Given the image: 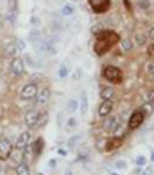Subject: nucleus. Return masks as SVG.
I'll use <instances>...</instances> for the list:
<instances>
[{
  "label": "nucleus",
  "mask_w": 154,
  "mask_h": 175,
  "mask_svg": "<svg viewBox=\"0 0 154 175\" xmlns=\"http://www.w3.org/2000/svg\"><path fill=\"white\" fill-rule=\"evenodd\" d=\"M119 125H121V124H119L118 117H117V116H112V117L108 118V120L104 122L103 127H104L107 131H115Z\"/></svg>",
  "instance_id": "f8f14e48"
},
{
  "label": "nucleus",
  "mask_w": 154,
  "mask_h": 175,
  "mask_svg": "<svg viewBox=\"0 0 154 175\" xmlns=\"http://www.w3.org/2000/svg\"><path fill=\"white\" fill-rule=\"evenodd\" d=\"M78 108V101L77 100H70V102L67 103V110L68 112H74Z\"/></svg>",
  "instance_id": "5701e85b"
},
{
  "label": "nucleus",
  "mask_w": 154,
  "mask_h": 175,
  "mask_svg": "<svg viewBox=\"0 0 154 175\" xmlns=\"http://www.w3.org/2000/svg\"><path fill=\"white\" fill-rule=\"evenodd\" d=\"M49 99H50V89L49 88H43L40 93H37V102L41 106L46 104Z\"/></svg>",
  "instance_id": "ddd939ff"
},
{
  "label": "nucleus",
  "mask_w": 154,
  "mask_h": 175,
  "mask_svg": "<svg viewBox=\"0 0 154 175\" xmlns=\"http://www.w3.org/2000/svg\"><path fill=\"white\" fill-rule=\"evenodd\" d=\"M147 100H148L150 103H152L154 106V89L150 91V92L147 93Z\"/></svg>",
  "instance_id": "c85d7f7f"
},
{
  "label": "nucleus",
  "mask_w": 154,
  "mask_h": 175,
  "mask_svg": "<svg viewBox=\"0 0 154 175\" xmlns=\"http://www.w3.org/2000/svg\"><path fill=\"white\" fill-rule=\"evenodd\" d=\"M13 152V146L7 139L0 140V160L9 159L11 154Z\"/></svg>",
  "instance_id": "20e7f679"
},
{
  "label": "nucleus",
  "mask_w": 154,
  "mask_h": 175,
  "mask_svg": "<svg viewBox=\"0 0 154 175\" xmlns=\"http://www.w3.org/2000/svg\"><path fill=\"white\" fill-rule=\"evenodd\" d=\"M103 76L104 78L108 80L109 82H112V84H119L122 79H123V74H122V71L115 66H108L104 68V72H103Z\"/></svg>",
  "instance_id": "f03ea898"
},
{
  "label": "nucleus",
  "mask_w": 154,
  "mask_h": 175,
  "mask_svg": "<svg viewBox=\"0 0 154 175\" xmlns=\"http://www.w3.org/2000/svg\"><path fill=\"white\" fill-rule=\"evenodd\" d=\"M29 140H30V133L29 132H23V133H21L20 135V137L16 139V148L17 150H24L27 146H28V143H29Z\"/></svg>",
  "instance_id": "1a4fd4ad"
},
{
  "label": "nucleus",
  "mask_w": 154,
  "mask_h": 175,
  "mask_svg": "<svg viewBox=\"0 0 154 175\" xmlns=\"http://www.w3.org/2000/svg\"><path fill=\"white\" fill-rule=\"evenodd\" d=\"M38 117H40V112L35 109H31L28 110L24 115V122L27 124V127H36L37 124V121H38Z\"/></svg>",
  "instance_id": "6e6552de"
},
{
  "label": "nucleus",
  "mask_w": 154,
  "mask_h": 175,
  "mask_svg": "<svg viewBox=\"0 0 154 175\" xmlns=\"http://www.w3.org/2000/svg\"><path fill=\"white\" fill-rule=\"evenodd\" d=\"M77 125V120L76 118H70L67 121V127H74Z\"/></svg>",
  "instance_id": "7c9ffc66"
},
{
  "label": "nucleus",
  "mask_w": 154,
  "mask_h": 175,
  "mask_svg": "<svg viewBox=\"0 0 154 175\" xmlns=\"http://www.w3.org/2000/svg\"><path fill=\"white\" fill-rule=\"evenodd\" d=\"M24 60H26V63L28 66H30V67H41V63L35 58V57H32L31 55H24Z\"/></svg>",
  "instance_id": "f3484780"
},
{
  "label": "nucleus",
  "mask_w": 154,
  "mask_h": 175,
  "mask_svg": "<svg viewBox=\"0 0 154 175\" xmlns=\"http://www.w3.org/2000/svg\"><path fill=\"white\" fill-rule=\"evenodd\" d=\"M11 68H12V72L15 77H21L24 72V62L22 58L20 57H16L12 60L11 63Z\"/></svg>",
  "instance_id": "0eeeda50"
},
{
  "label": "nucleus",
  "mask_w": 154,
  "mask_h": 175,
  "mask_svg": "<svg viewBox=\"0 0 154 175\" xmlns=\"http://www.w3.org/2000/svg\"><path fill=\"white\" fill-rule=\"evenodd\" d=\"M62 13L64 14V15H71V14H73V13H74V8H73L72 6L66 5V6H64Z\"/></svg>",
  "instance_id": "393cba45"
},
{
  "label": "nucleus",
  "mask_w": 154,
  "mask_h": 175,
  "mask_svg": "<svg viewBox=\"0 0 154 175\" xmlns=\"http://www.w3.org/2000/svg\"><path fill=\"white\" fill-rule=\"evenodd\" d=\"M65 175H74V174H73V173H72L71 171H67V172L65 173Z\"/></svg>",
  "instance_id": "4c0bfd02"
},
{
  "label": "nucleus",
  "mask_w": 154,
  "mask_h": 175,
  "mask_svg": "<svg viewBox=\"0 0 154 175\" xmlns=\"http://www.w3.org/2000/svg\"><path fill=\"white\" fill-rule=\"evenodd\" d=\"M58 153H59L60 156H64V157L67 156V152H66L65 150H63V148H59V150H58Z\"/></svg>",
  "instance_id": "c9c22d12"
},
{
  "label": "nucleus",
  "mask_w": 154,
  "mask_h": 175,
  "mask_svg": "<svg viewBox=\"0 0 154 175\" xmlns=\"http://www.w3.org/2000/svg\"><path fill=\"white\" fill-rule=\"evenodd\" d=\"M144 118H145V115L142 114V112L141 110H136L131 115V117L129 118V127L131 130L137 129L144 122Z\"/></svg>",
  "instance_id": "423d86ee"
},
{
  "label": "nucleus",
  "mask_w": 154,
  "mask_h": 175,
  "mask_svg": "<svg viewBox=\"0 0 154 175\" xmlns=\"http://www.w3.org/2000/svg\"><path fill=\"white\" fill-rule=\"evenodd\" d=\"M78 140H79V136H74V137H72L71 139H70V142H68V145L72 147V145L74 146V144L77 143Z\"/></svg>",
  "instance_id": "2f4dec72"
},
{
  "label": "nucleus",
  "mask_w": 154,
  "mask_h": 175,
  "mask_svg": "<svg viewBox=\"0 0 154 175\" xmlns=\"http://www.w3.org/2000/svg\"><path fill=\"white\" fill-rule=\"evenodd\" d=\"M111 175H117V174H116V173H112V174H111Z\"/></svg>",
  "instance_id": "ea45409f"
},
{
  "label": "nucleus",
  "mask_w": 154,
  "mask_h": 175,
  "mask_svg": "<svg viewBox=\"0 0 154 175\" xmlns=\"http://www.w3.org/2000/svg\"><path fill=\"white\" fill-rule=\"evenodd\" d=\"M136 42L138 45H144L146 43V37L144 35H137L136 36Z\"/></svg>",
  "instance_id": "cd10ccee"
},
{
  "label": "nucleus",
  "mask_w": 154,
  "mask_h": 175,
  "mask_svg": "<svg viewBox=\"0 0 154 175\" xmlns=\"http://www.w3.org/2000/svg\"><path fill=\"white\" fill-rule=\"evenodd\" d=\"M58 73H59V77H60V78H66L67 74H68V67L63 63L62 66L59 67V72H58Z\"/></svg>",
  "instance_id": "b1692460"
},
{
  "label": "nucleus",
  "mask_w": 154,
  "mask_h": 175,
  "mask_svg": "<svg viewBox=\"0 0 154 175\" xmlns=\"http://www.w3.org/2000/svg\"><path fill=\"white\" fill-rule=\"evenodd\" d=\"M152 76H153V78H154V73H153V74H152Z\"/></svg>",
  "instance_id": "79ce46f5"
},
{
  "label": "nucleus",
  "mask_w": 154,
  "mask_h": 175,
  "mask_svg": "<svg viewBox=\"0 0 154 175\" xmlns=\"http://www.w3.org/2000/svg\"><path fill=\"white\" fill-rule=\"evenodd\" d=\"M15 45H16V49L20 50V51H23L24 48H26V43H24V41L21 40V38H17V40H16Z\"/></svg>",
  "instance_id": "a878e982"
},
{
  "label": "nucleus",
  "mask_w": 154,
  "mask_h": 175,
  "mask_svg": "<svg viewBox=\"0 0 154 175\" xmlns=\"http://www.w3.org/2000/svg\"><path fill=\"white\" fill-rule=\"evenodd\" d=\"M16 45H15V43H8L6 47H5V56L6 57H13L14 55H15V52H16Z\"/></svg>",
  "instance_id": "aec40b11"
},
{
  "label": "nucleus",
  "mask_w": 154,
  "mask_h": 175,
  "mask_svg": "<svg viewBox=\"0 0 154 175\" xmlns=\"http://www.w3.org/2000/svg\"><path fill=\"white\" fill-rule=\"evenodd\" d=\"M112 107H114V102L111 100H106L101 103L100 108H99V115L101 117H106L107 115L110 114V112L112 110Z\"/></svg>",
  "instance_id": "9b49d317"
},
{
  "label": "nucleus",
  "mask_w": 154,
  "mask_h": 175,
  "mask_svg": "<svg viewBox=\"0 0 154 175\" xmlns=\"http://www.w3.org/2000/svg\"><path fill=\"white\" fill-rule=\"evenodd\" d=\"M43 147H44V142H43V139H42V138H37V139L34 142V144H32V152H34V154H35V156H40V154L42 153Z\"/></svg>",
  "instance_id": "2eb2a0df"
},
{
  "label": "nucleus",
  "mask_w": 154,
  "mask_h": 175,
  "mask_svg": "<svg viewBox=\"0 0 154 175\" xmlns=\"http://www.w3.org/2000/svg\"><path fill=\"white\" fill-rule=\"evenodd\" d=\"M140 110L142 112V114H144L145 116H150V115H152V112H153L154 106L152 103H150V102H146V103H144V104L141 106Z\"/></svg>",
  "instance_id": "412c9836"
},
{
  "label": "nucleus",
  "mask_w": 154,
  "mask_h": 175,
  "mask_svg": "<svg viewBox=\"0 0 154 175\" xmlns=\"http://www.w3.org/2000/svg\"><path fill=\"white\" fill-rule=\"evenodd\" d=\"M17 175H29V166L27 162H20L16 167Z\"/></svg>",
  "instance_id": "a211bd4d"
},
{
  "label": "nucleus",
  "mask_w": 154,
  "mask_h": 175,
  "mask_svg": "<svg viewBox=\"0 0 154 175\" xmlns=\"http://www.w3.org/2000/svg\"><path fill=\"white\" fill-rule=\"evenodd\" d=\"M115 95V92H114V89L111 88V87H104L102 91H101V93H100V96H101V99L103 100V101H106V100H111L112 97Z\"/></svg>",
  "instance_id": "dca6fc26"
},
{
  "label": "nucleus",
  "mask_w": 154,
  "mask_h": 175,
  "mask_svg": "<svg viewBox=\"0 0 154 175\" xmlns=\"http://www.w3.org/2000/svg\"><path fill=\"white\" fill-rule=\"evenodd\" d=\"M152 174H153V172H152V169L150 167L147 169H145V172L142 173V175H152Z\"/></svg>",
  "instance_id": "72a5a7b5"
},
{
  "label": "nucleus",
  "mask_w": 154,
  "mask_h": 175,
  "mask_svg": "<svg viewBox=\"0 0 154 175\" xmlns=\"http://www.w3.org/2000/svg\"><path fill=\"white\" fill-rule=\"evenodd\" d=\"M37 93H38L37 86L35 84H28L21 91V99H23V100H30V99L36 97Z\"/></svg>",
  "instance_id": "39448f33"
},
{
  "label": "nucleus",
  "mask_w": 154,
  "mask_h": 175,
  "mask_svg": "<svg viewBox=\"0 0 154 175\" xmlns=\"http://www.w3.org/2000/svg\"><path fill=\"white\" fill-rule=\"evenodd\" d=\"M122 47H123V49L125 51H130L132 49V42L130 40H124L123 42H122Z\"/></svg>",
  "instance_id": "bb28decb"
},
{
  "label": "nucleus",
  "mask_w": 154,
  "mask_h": 175,
  "mask_svg": "<svg viewBox=\"0 0 154 175\" xmlns=\"http://www.w3.org/2000/svg\"><path fill=\"white\" fill-rule=\"evenodd\" d=\"M47 120H49V115L47 112H43V114H40V117H38V121H37V127H44L46 123H47Z\"/></svg>",
  "instance_id": "4be33fe9"
},
{
  "label": "nucleus",
  "mask_w": 154,
  "mask_h": 175,
  "mask_svg": "<svg viewBox=\"0 0 154 175\" xmlns=\"http://www.w3.org/2000/svg\"><path fill=\"white\" fill-rule=\"evenodd\" d=\"M150 37H151V40L154 41V28H152V29L150 30Z\"/></svg>",
  "instance_id": "e433bc0d"
},
{
  "label": "nucleus",
  "mask_w": 154,
  "mask_h": 175,
  "mask_svg": "<svg viewBox=\"0 0 154 175\" xmlns=\"http://www.w3.org/2000/svg\"><path fill=\"white\" fill-rule=\"evenodd\" d=\"M153 48H154V41H153Z\"/></svg>",
  "instance_id": "a19ab883"
},
{
  "label": "nucleus",
  "mask_w": 154,
  "mask_h": 175,
  "mask_svg": "<svg viewBox=\"0 0 154 175\" xmlns=\"http://www.w3.org/2000/svg\"><path fill=\"white\" fill-rule=\"evenodd\" d=\"M136 162H137V165H138V166H144V165L146 163V158H145V157H142V156H140V157L137 158Z\"/></svg>",
  "instance_id": "c756f323"
},
{
  "label": "nucleus",
  "mask_w": 154,
  "mask_h": 175,
  "mask_svg": "<svg viewBox=\"0 0 154 175\" xmlns=\"http://www.w3.org/2000/svg\"><path fill=\"white\" fill-rule=\"evenodd\" d=\"M89 6L95 13H106L110 7V0H89Z\"/></svg>",
  "instance_id": "7ed1b4c3"
},
{
  "label": "nucleus",
  "mask_w": 154,
  "mask_h": 175,
  "mask_svg": "<svg viewBox=\"0 0 154 175\" xmlns=\"http://www.w3.org/2000/svg\"><path fill=\"white\" fill-rule=\"evenodd\" d=\"M88 112V99L86 94L81 96V103H80V112H81V116H85Z\"/></svg>",
  "instance_id": "6ab92c4d"
},
{
  "label": "nucleus",
  "mask_w": 154,
  "mask_h": 175,
  "mask_svg": "<svg viewBox=\"0 0 154 175\" xmlns=\"http://www.w3.org/2000/svg\"><path fill=\"white\" fill-rule=\"evenodd\" d=\"M121 145H122V138L115 137V138H111L106 142V148H107V151H112V150L118 148Z\"/></svg>",
  "instance_id": "4468645a"
},
{
  "label": "nucleus",
  "mask_w": 154,
  "mask_h": 175,
  "mask_svg": "<svg viewBox=\"0 0 154 175\" xmlns=\"http://www.w3.org/2000/svg\"><path fill=\"white\" fill-rule=\"evenodd\" d=\"M116 167H117V168H124V167H125V162H124V161H118V162H116Z\"/></svg>",
  "instance_id": "473e14b6"
},
{
  "label": "nucleus",
  "mask_w": 154,
  "mask_h": 175,
  "mask_svg": "<svg viewBox=\"0 0 154 175\" xmlns=\"http://www.w3.org/2000/svg\"><path fill=\"white\" fill-rule=\"evenodd\" d=\"M56 163H57V162H56V160L55 159L50 160V162H49V165H50L51 168H55V167H56Z\"/></svg>",
  "instance_id": "f704fd0d"
},
{
  "label": "nucleus",
  "mask_w": 154,
  "mask_h": 175,
  "mask_svg": "<svg viewBox=\"0 0 154 175\" xmlns=\"http://www.w3.org/2000/svg\"><path fill=\"white\" fill-rule=\"evenodd\" d=\"M17 15V2L16 0H8V13H7V17L8 20L14 23Z\"/></svg>",
  "instance_id": "9d476101"
},
{
  "label": "nucleus",
  "mask_w": 154,
  "mask_h": 175,
  "mask_svg": "<svg viewBox=\"0 0 154 175\" xmlns=\"http://www.w3.org/2000/svg\"><path fill=\"white\" fill-rule=\"evenodd\" d=\"M151 160H152V161H154V153L152 154V157H151Z\"/></svg>",
  "instance_id": "58836bf2"
},
{
  "label": "nucleus",
  "mask_w": 154,
  "mask_h": 175,
  "mask_svg": "<svg viewBox=\"0 0 154 175\" xmlns=\"http://www.w3.org/2000/svg\"><path fill=\"white\" fill-rule=\"evenodd\" d=\"M96 36L97 37H96V43L94 45V49L97 55L106 53L111 48V45L116 44L119 41V36L116 32H109V30H102Z\"/></svg>",
  "instance_id": "f257e3e1"
}]
</instances>
